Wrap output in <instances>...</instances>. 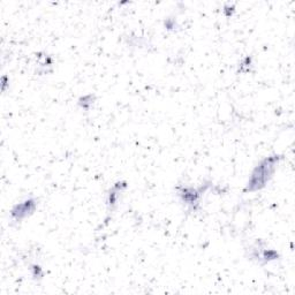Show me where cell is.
<instances>
[{
    "label": "cell",
    "mask_w": 295,
    "mask_h": 295,
    "mask_svg": "<svg viewBox=\"0 0 295 295\" xmlns=\"http://www.w3.org/2000/svg\"><path fill=\"white\" fill-rule=\"evenodd\" d=\"M95 101L96 96L94 94H88L77 99V105L82 110H84V111H90L92 105L95 104Z\"/></svg>",
    "instance_id": "cell-6"
},
{
    "label": "cell",
    "mask_w": 295,
    "mask_h": 295,
    "mask_svg": "<svg viewBox=\"0 0 295 295\" xmlns=\"http://www.w3.org/2000/svg\"><path fill=\"white\" fill-rule=\"evenodd\" d=\"M128 184L125 180L117 181L113 186L110 188L106 195V207H108V211L112 212L115 209L118 207L119 200L121 197L123 191L127 189Z\"/></svg>",
    "instance_id": "cell-5"
},
{
    "label": "cell",
    "mask_w": 295,
    "mask_h": 295,
    "mask_svg": "<svg viewBox=\"0 0 295 295\" xmlns=\"http://www.w3.org/2000/svg\"><path fill=\"white\" fill-rule=\"evenodd\" d=\"M253 66V58L251 57H246L239 66V70L242 73L250 72V67Z\"/></svg>",
    "instance_id": "cell-8"
},
{
    "label": "cell",
    "mask_w": 295,
    "mask_h": 295,
    "mask_svg": "<svg viewBox=\"0 0 295 295\" xmlns=\"http://www.w3.org/2000/svg\"><path fill=\"white\" fill-rule=\"evenodd\" d=\"M38 207V201L37 198L33 196L24 198L22 202L20 203H16L15 205H13V208L10 209L9 215H10V219L14 224H21L23 220H26L27 218H29L34 215L37 210Z\"/></svg>",
    "instance_id": "cell-4"
},
{
    "label": "cell",
    "mask_w": 295,
    "mask_h": 295,
    "mask_svg": "<svg viewBox=\"0 0 295 295\" xmlns=\"http://www.w3.org/2000/svg\"><path fill=\"white\" fill-rule=\"evenodd\" d=\"M249 254H248V258L250 261H254L259 265H265L269 263L275 262L277 259L280 258V255L277 250L271 249V248L266 247L265 242H263L261 240H257L249 247Z\"/></svg>",
    "instance_id": "cell-3"
},
{
    "label": "cell",
    "mask_w": 295,
    "mask_h": 295,
    "mask_svg": "<svg viewBox=\"0 0 295 295\" xmlns=\"http://www.w3.org/2000/svg\"><path fill=\"white\" fill-rule=\"evenodd\" d=\"M8 82H9L8 76H7V75H3V76L1 77V88H2V91H3V92L6 91V88H7V84H8Z\"/></svg>",
    "instance_id": "cell-10"
},
{
    "label": "cell",
    "mask_w": 295,
    "mask_h": 295,
    "mask_svg": "<svg viewBox=\"0 0 295 295\" xmlns=\"http://www.w3.org/2000/svg\"><path fill=\"white\" fill-rule=\"evenodd\" d=\"M234 12H236V7H234V5L229 3V5H225V7H224V14H225L227 17L232 16Z\"/></svg>",
    "instance_id": "cell-9"
},
{
    "label": "cell",
    "mask_w": 295,
    "mask_h": 295,
    "mask_svg": "<svg viewBox=\"0 0 295 295\" xmlns=\"http://www.w3.org/2000/svg\"><path fill=\"white\" fill-rule=\"evenodd\" d=\"M283 161L282 155H270L268 157L261 159L250 173L243 193H255L268 186V183L273 179L275 173L280 162Z\"/></svg>",
    "instance_id": "cell-1"
},
{
    "label": "cell",
    "mask_w": 295,
    "mask_h": 295,
    "mask_svg": "<svg viewBox=\"0 0 295 295\" xmlns=\"http://www.w3.org/2000/svg\"><path fill=\"white\" fill-rule=\"evenodd\" d=\"M212 187L211 181H204L201 186H177L176 188L177 196L181 203L187 208L189 212H197L201 209V203L204 194Z\"/></svg>",
    "instance_id": "cell-2"
},
{
    "label": "cell",
    "mask_w": 295,
    "mask_h": 295,
    "mask_svg": "<svg viewBox=\"0 0 295 295\" xmlns=\"http://www.w3.org/2000/svg\"><path fill=\"white\" fill-rule=\"evenodd\" d=\"M30 272H31V277H33V279L36 280V282H40V280L43 279V277H44L43 269L38 264L30 265Z\"/></svg>",
    "instance_id": "cell-7"
}]
</instances>
